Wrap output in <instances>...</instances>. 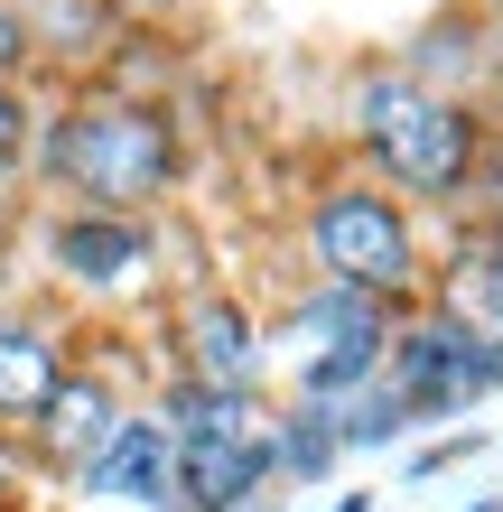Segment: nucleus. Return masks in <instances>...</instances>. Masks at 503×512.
<instances>
[{
	"label": "nucleus",
	"mask_w": 503,
	"mask_h": 512,
	"mask_svg": "<svg viewBox=\"0 0 503 512\" xmlns=\"http://www.w3.org/2000/svg\"><path fill=\"white\" fill-rule=\"evenodd\" d=\"M38 177L75 187L84 215H140L177 177V140L150 103H75L38 131Z\"/></svg>",
	"instance_id": "f257e3e1"
},
{
	"label": "nucleus",
	"mask_w": 503,
	"mask_h": 512,
	"mask_svg": "<svg viewBox=\"0 0 503 512\" xmlns=\"http://www.w3.org/2000/svg\"><path fill=\"white\" fill-rule=\"evenodd\" d=\"M354 131H364L373 168L410 196H457L476 177V122H466V103L420 84V75H364Z\"/></svg>",
	"instance_id": "f03ea898"
},
{
	"label": "nucleus",
	"mask_w": 503,
	"mask_h": 512,
	"mask_svg": "<svg viewBox=\"0 0 503 512\" xmlns=\"http://www.w3.org/2000/svg\"><path fill=\"white\" fill-rule=\"evenodd\" d=\"M382 345H392V317H382V298L364 289H308L299 308L280 317V336L261 345V364H289V382H299V401H289V419H327L345 391H364L382 373Z\"/></svg>",
	"instance_id": "7ed1b4c3"
},
{
	"label": "nucleus",
	"mask_w": 503,
	"mask_h": 512,
	"mask_svg": "<svg viewBox=\"0 0 503 512\" xmlns=\"http://www.w3.org/2000/svg\"><path fill=\"white\" fill-rule=\"evenodd\" d=\"M159 419H168V447H177V503L243 512L261 485H271V410H261L252 391L187 382Z\"/></svg>",
	"instance_id": "20e7f679"
},
{
	"label": "nucleus",
	"mask_w": 503,
	"mask_h": 512,
	"mask_svg": "<svg viewBox=\"0 0 503 512\" xmlns=\"http://www.w3.org/2000/svg\"><path fill=\"white\" fill-rule=\"evenodd\" d=\"M308 252L336 289H364V298H392L420 280V243H410L401 205L382 187H327L308 215Z\"/></svg>",
	"instance_id": "39448f33"
},
{
	"label": "nucleus",
	"mask_w": 503,
	"mask_h": 512,
	"mask_svg": "<svg viewBox=\"0 0 503 512\" xmlns=\"http://www.w3.org/2000/svg\"><path fill=\"white\" fill-rule=\"evenodd\" d=\"M382 382L401 391L410 419H438V410H466V401H485L503 382V345L466 336L457 317H420L410 336L382 345Z\"/></svg>",
	"instance_id": "423d86ee"
},
{
	"label": "nucleus",
	"mask_w": 503,
	"mask_h": 512,
	"mask_svg": "<svg viewBox=\"0 0 503 512\" xmlns=\"http://www.w3.org/2000/svg\"><path fill=\"white\" fill-rule=\"evenodd\" d=\"M47 261H56V280H75V289H150V270H159V233L140 224V215H56L47 224Z\"/></svg>",
	"instance_id": "0eeeda50"
},
{
	"label": "nucleus",
	"mask_w": 503,
	"mask_h": 512,
	"mask_svg": "<svg viewBox=\"0 0 503 512\" xmlns=\"http://www.w3.org/2000/svg\"><path fill=\"white\" fill-rule=\"evenodd\" d=\"M84 494L168 512V503H177V447H168V419H159V410H140V419L122 410V429H112L94 457H84Z\"/></svg>",
	"instance_id": "6e6552de"
},
{
	"label": "nucleus",
	"mask_w": 503,
	"mask_h": 512,
	"mask_svg": "<svg viewBox=\"0 0 503 512\" xmlns=\"http://www.w3.org/2000/svg\"><path fill=\"white\" fill-rule=\"evenodd\" d=\"M187 364H196L205 391H252L261 336H252V317L233 308V298H196V308H187Z\"/></svg>",
	"instance_id": "1a4fd4ad"
},
{
	"label": "nucleus",
	"mask_w": 503,
	"mask_h": 512,
	"mask_svg": "<svg viewBox=\"0 0 503 512\" xmlns=\"http://www.w3.org/2000/svg\"><path fill=\"white\" fill-rule=\"evenodd\" d=\"M112 429H122V401H112V382H94V373H66V382L47 391V410H38V438L66 466H84Z\"/></svg>",
	"instance_id": "9d476101"
},
{
	"label": "nucleus",
	"mask_w": 503,
	"mask_h": 512,
	"mask_svg": "<svg viewBox=\"0 0 503 512\" xmlns=\"http://www.w3.org/2000/svg\"><path fill=\"white\" fill-rule=\"evenodd\" d=\"M56 382H66L56 345H47L28 317H0V419H38Z\"/></svg>",
	"instance_id": "9b49d317"
},
{
	"label": "nucleus",
	"mask_w": 503,
	"mask_h": 512,
	"mask_svg": "<svg viewBox=\"0 0 503 512\" xmlns=\"http://www.w3.org/2000/svg\"><path fill=\"white\" fill-rule=\"evenodd\" d=\"M438 317H457L466 336L503 345V252L494 243H476V252L448 261V308H438Z\"/></svg>",
	"instance_id": "f8f14e48"
},
{
	"label": "nucleus",
	"mask_w": 503,
	"mask_h": 512,
	"mask_svg": "<svg viewBox=\"0 0 503 512\" xmlns=\"http://www.w3.org/2000/svg\"><path fill=\"white\" fill-rule=\"evenodd\" d=\"M271 475H289V485H327V475H336V438L317 429V419H271Z\"/></svg>",
	"instance_id": "ddd939ff"
},
{
	"label": "nucleus",
	"mask_w": 503,
	"mask_h": 512,
	"mask_svg": "<svg viewBox=\"0 0 503 512\" xmlns=\"http://www.w3.org/2000/svg\"><path fill=\"white\" fill-rule=\"evenodd\" d=\"M28 47H38V28H28V10H19V0H0V84H10V75L28 66Z\"/></svg>",
	"instance_id": "4468645a"
},
{
	"label": "nucleus",
	"mask_w": 503,
	"mask_h": 512,
	"mask_svg": "<svg viewBox=\"0 0 503 512\" xmlns=\"http://www.w3.org/2000/svg\"><path fill=\"white\" fill-rule=\"evenodd\" d=\"M19 149H28V94H19V84H0V177L19 168Z\"/></svg>",
	"instance_id": "2eb2a0df"
},
{
	"label": "nucleus",
	"mask_w": 503,
	"mask_h": 512,
	"mask_svg": "<svg viewBox=\"0 0 503 512\" xmlns=\"http://www.w3.org/2000/svg\"><path fill=\"white\" fill-rule=\"evenodd\" d=\"M327 512H373V494H345V503H327Z\"/></svg>",
	"instance_id": "dca6fc26"
},
{
	"label": "nucleus",
	"mask_w": 503,
	"mask_h": 512,
	"mask_svg": "<svg viewBox=\"0 0 503 512\" xmlns=\"http://www.w3.org/2000/svg\"><path fill=\"white\" fill-rule=\"evenodd\" d=\"M466 512H503V503H494V494H485V503H466Z\"/></svg>",
	"instance_id": "f3484780"
},
{
	"label": "nucleus",
	"mask_w": 503,
	"mask_h": 512,
	"mask_svg": "<svg viewBox=\"0 0 503 512\" xmlns=\"http://www.w3.org/2000/svg\"><path fill=\"white\" fill-rule=\"evenodd\" d=\"M0 485H10V447H0Z\"/></svg>",
	"instance_id": "a211bd4d"
},
{
	"label": "nucleus",
	"mask_w": 503,
	"mask_h": 512,
	"mask_svg": "<svg viewBox=\"0 0 503 512\" xmlns=\"http://www.w3.org/2000/svg\"><path fill=\"white\" fill-rule=\"evenodd\" d=\"M485 243H494V252H503V224H494V233H485Z\"/></svg>",
	"instance_id": "6ab92c4d"
},
{
	"label": "nucleus",
	"mask_w": 503,
	"mask_h": 512,
	"mask_svg": "<svg viewBox=\"0 0 503 512\" xmlns=\"http://www.w3.org/2000/svg\"><path fill=\"white\" fill-rule=\"evenodd\" d=\"M243 512H261V503H243Z\"/></svg>",
	"instance_id": "aec40b11"
},
{
	"label": "nucleus",
	"mask_w": 503,
	"mask_h": 512,
	"mask_svg": "<svg viewBox=\"0 0 503 512\" xmlns=\"http://www.w3.org/2000/svg\"><path fill=\"white\" fill-rule=\"evenodd\" d=\"M0 233H10V224H0Z\"/></svg>",
	"instance_id": "412c9836"
}]
</instances>
